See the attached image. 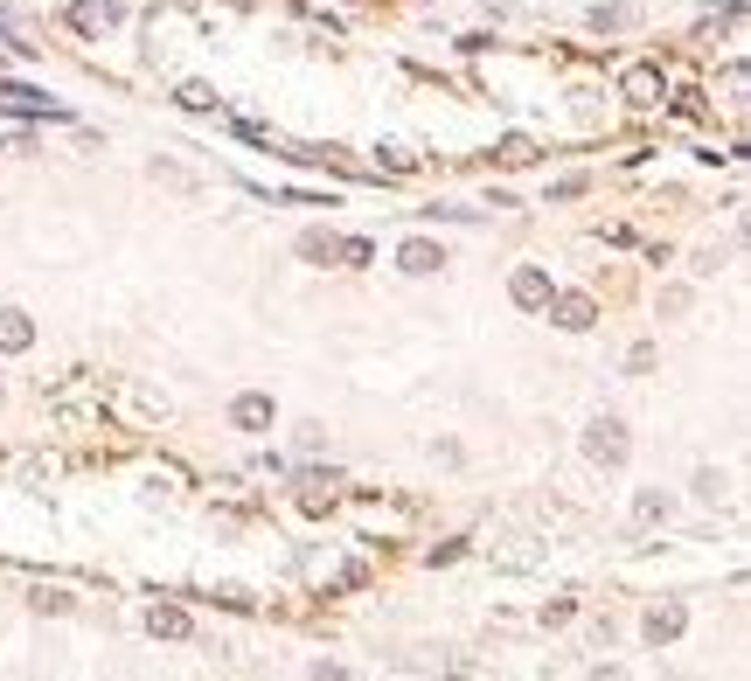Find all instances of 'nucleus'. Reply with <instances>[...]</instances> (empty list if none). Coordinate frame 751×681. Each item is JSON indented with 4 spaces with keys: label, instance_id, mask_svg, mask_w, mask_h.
Listing matches in <instances>:
<instances>
[{
    "label": "nucleus",
    "instance_id": "nucleus-9",
    "mask_svg": "<svg viewBox=\"0 0 751 681\" xmlns=\"http://www.w3.org/2000/svg\"><path fill=\"white\" fill-rule=\"evenodd\" d=\"M300 258H306V265H334V258H341V237H334V230H306Z\"/></svg>",
    "mask_w": 751,
    "mask_h": 681
},
{
    "label": "nucleus",
    "instance_id": "nucleus-2",
    "mask_svg": "<svg viewBox=\"0 0 751 681\" xmlns=\"http://www.w3.org/2000/svg\"><path fill=\"white\" fill-rule=\"evenodd\" d=\"M543 306H550V320H557V327H564V334H585V327H592V320H599V306H592V299H585V292H550V299H543Z\"/></svg>",
    "mask_w": 751,
    "mask_h": 681
},
{
    "label": "nucleus",
    "instance_id": "nucleus-1",
    "mask_svg": "<svg viewBox=\"0 0 751 681\" xmlns=\"http://www.w3.org/2000/svg\"><path fill=\"white\" fill-rule=\"evenodd\" d=\"M626 452H633V438H626L619 417H592L585 424V459L592 466H626Z\"/></svg>",
    "mask_w": 751,
    "mask_h": 681
},
{
    "label": "nucleus",
    "instance_id": "nucleus-18",
    "mask_svg": "<svg viewBox=\"0 0 751 681\" xmlns=\"http://www.w3.org/2000/svg\"><path fill=\"white\" fill-rule=\"evenodd\" d=\"M153 181H167V188H195V181H188L174 160H153Z\"/></svg>",
    "mask_w": 751,
    "mask_h": 681
},
{
    "label": "nucleus",
    "instance_id": "nucleus-11",
    "mask_svg": "<svg viewBox=\"0 0 751 681\" xmlns=\"http://www.w3.org/2000/svg\"><path fill=\"white\" fill-rule=\"evenodd\" d=\"M70 21H77V28H112V21H119V0H77Z\"/></svg>",
    "mask_w": 751,
    "mask_h": 681
},
{
    "label": "nucleus",
    "instance_id": "nucleus-17",
    "mask_svg": "<svg viewBox=\"0 0 751 681\" xmlns=\"http://www.w3.org/2000/svg\"><path fill=\"white\" fill-rule=\"evenodd\" d=\"M592 28H633V7H599Z\"/></svg>",
    "mask_w": 751,
    "mask_h": 681
},
{
    "label": "nucleus",
    "instance_id": "nucleus-3",
    "mask_svg": "<svg viewBox=\"0 0 751 681\" xmlns=\"http://www.w3.org/2000/svg\"><path fill=\"white\" fill-rule=\"evenodd\" d=\"M508 299H515L522 313H536V306L550 299V272H543V265H522V272L508 278Z\"/></svg>",
    "mask_w": 751,
    "mask_h": 681
},
{
    "label": "nucleus",
    "instance_id": "nucleus-19",
    "mask_svg": "<svg viewBox=\"0 0 751 681\" xmlns=\"http://www.w3.org/2000/svg\"><path fill=\"white\" fill-rule=\"evenodd\" d=\"M578 195H585V174H564V181L550 188V202H578Z\"/></svg>",
    "mask_w": 751,
    "mask_h": 681
},
{
    "label": "nucleus",
    "instance_id": "nucleus-7",
    "mask_svg": "<svg viewBox=\"0 0 751 681\" xmlns=\"http://www.w3.org/2000/svg\"><path fill=\"white\" fill-rule=\"evenodd\" d=\"M147 633H153V640H188V633H195V619H188L181 605H153V612H147Z\"/></svg>",
    "mask_w": 751,
    "mask_h": 681
},
{
    "label": "nucleus",
    "instance_id": "nucleus-8",
    "mask_svg": "<svg viewBox=\"0 0 751 681\" xmlns=\"http://www.w3.org/2000/svg\"><path fill=\"white\" fill-rule=\"evenodd\" d=\"M230 424H237V431H265V424H272V397H258V390L237 397V404H230Z\"/></svg>",
    "mask_w": 751,
    "mask_h": 681
},
{
    "label": "nucleus",
    "instance_id": "nucleus-16",
    "mask_svg": "<svg viewBox=\"0 0 751 681\" xmlns=\"http://www.w3.org/2000/svg\"><path fill=\"white\" fill-rule=\"evenodd\" d=\"M376 251H369V237H341V265H369Z\"/></svg>",
    "mask_w": 751,
    "mask_h": 681
},
{
    "label": "nucleus",
    "instance_id": "nucleus-15",
    "mask_svg": "<svg viewBox=\"0 0 751 681\" xmlns=\"http://www.w3.org/2000/svg\"><path fill=\"white\" fill-rule=\"evenodd\" d=\"M209 105H216L209 84H181V112H209Z\"/></svg>",
    "mask_w": 751,
    "mask_h": 681
},
{
    "label": "nucleus",
    "instance_id": "nucleus-6",
    "mask_svg": "<svg viewBox=\"0 0 751 681\" xmlns=\"http://www.w3.org/2000/svg\"><path fill=\"white\" fill-rule=\"evenodd\" d=\"M682 626H689V612H682V605H654L640 633H647L654 647H668V640H682Z\"/></svg>",
    "mask_w": 751,
    "mask_h": 681
},
{
    "label": "nucleus",
    "instance_id": "nucleus-13",
    "mask_svg": "<svg viewBox=\"0 0 751 681\" xmlns=\"http://www.w3.org/2000/svg\"><path fill=\"white\" fill-rule=\"evenodd\" d=\"M696 501H703V508H717V501H731V480H724L717 466H703V473H696Z\"/></svg>",
    "mask_w": 751,
    "mask_h": 681
},
{
    "label": "nucleus",
    "instance_id": "nucleus-10",
    "mask_svg": "<svg viewBox=\"0 0 751 681\" xmlns=\"http://www.w3.org/2000/svg\"><path fill=\"white\" fill-rule=\"evenodd\" d=\"M668 508H675V501H668L661 487H640V494H633V522H640V529H647V522H668Z\"/></svg>",
    "mask_w": 751,
    "mask_h": 681
},
{
    "label": "nucleus",
    "instance_id": "nucleus-4",
    "mask_svg": "<svg viewBox=\"0 0 751 681\" xmlns=\"http://www.w3.org/2000/svg\"><path fill=\"white\" fill-rule=\"evenodd\" d=\"M21 348H35V320L21 306H0V355H21Z\"/></svg>",
    "mask_w": 751,
    "mask_h": 681
},
{
    "label": "nucleus",
    "instance_id": "nucleus-14",
    "mask_svg": "<svg viewBox=\"0 0 751 681\" xmlns=\"http://www.w3.org/2000/svg\"><path fill=\"white\" fill-rule=\"evenodd\" d=\"M501 160H508V167H529V160H536V139L508 133V139H501Z\"/></svg>",
    "mask_w": 751,
    "mask_h": 681
},
{
    "label": "nucleus",
    "instance_id": "nucleus-5",
    "mask_svg": "<svg viewBox=\"0 0 751 681\" xmlns=\"http://www.w3.org/2000/svg\"><path fill=\"white\" fill-rule=\"evenodd\" d=\"M397 265H404V272H411V278H432V272H439V265H446V251H439L432 237H411V244L397 251Z\"/></svg>",
    "mask_w": 751,
    "mask_h": 681
},
{
    "label": "nucleus",
    "instance_id": "nucleus-12",
    "mask_svg": "<svg viewBox=\"0 0 751 681\" xmlns=\"http://www.w3.org/2000/svg\"><path fill=\"white\" fill-rule=\"evenodd\" d=\"M626 98H640V105H654V98H661V70H654V63H640V70H626Z\"/></svg>",
    "mask_w": 751,
    "mask_h": 681
},
{
    "label": "nucleus",
    "instance_id": "nucleus-20",
    "mask_svg": "<svg viewBox=\"0 0 751 681\" xmlns=\"http://www.w3.org/2000/svg\"><path fill=\"white\" fill-rule=\"evenodd\" d=\"M216 598H223V605H230V612H251V605H258V598H251V591H244V584H223V591H216Z\"/></svg>",
    "mask_w": 751,
    "mask_h": 681
}]
</instances>
